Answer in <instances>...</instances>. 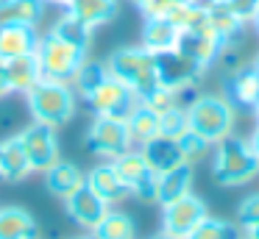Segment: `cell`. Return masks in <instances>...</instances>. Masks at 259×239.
<instances>
[{"instance_id":"6da1fadb","label":"cell","mask_w":259,"mask_h":239,"mask_svg":"<svg viewBox=\"0 0 259 239\" xmlns=\"http://www.w3.org/2000/svg\"><path fill=\"white\" fill-rule=\"evenodd\" d=\"M212 175L220 186H242L259 175V156L245 136L229 133L212 145Z\"/></svg>"},{"instance_id":"7a4b0ae2","label":"cell","mask_w":259,"mask_h":239,"mask_svg":"<svg viewBox=\"0 0 259 239\" xmlns=\"http://www.w3.org/2000/svg\"><path fill=\"white\" fill-rule=\"evenodd\" d=\"M184 109H187L190 131H195L198 136H203L209 145H218L220 139L234 133L237 106L231 103L226 94H218V92L195 94Z\"/></svg>"},{"instance_id":"3957f363","label":"cell","mask_w":259,"mask_h":239,"mask_svg":"<svg viewBox=\"0 0 259 239\" xmlns=\"http://www.w3.org/2000/svg\"><path fill=\"white\" fill-rule=\"evenodd\" d=\"M75 100L70 81H56V78H39L34 86L25 92V103L34 117V122L51 128H62L75 117Z\"/></svg>"},{"instance_id":"277c9868","label":"cell","mask_w":259,"mask_h":239,"mask_svg":"<svg viewBox=\"0 0 259 239\" xmlns=\"http://www.w3.org/2000/svg\"><path fill=\"white\" fill-rule=\"evenodd\" d=\"M103 64H106V72L114 81H120L125 89H131L140 100L151 89H156V83H159L156 56L148 47H142V44H125V47L112 50Z\"/></svg>"},{"instance_id":"5b68a950","label":"cell","mask_w":259,"mask_h":239,"mask_svg":"<svg viewBox=\"0 0 259 239\" xmlns=\"http://www.w3.org/2000/svg\"><path fill=\"white\" fill-rule=\"evenodd\" d=\"M36 61H39L42 78H56V81H70L81 64L87 61V47L70 44L64 39L53 36L51 31L39 36L36 44Z\"/></svg>"},{"instance_id":"8992f818","label":"cell","mask_w":259,"mask_h":239,"mask_svg":"<svg viewBox=\"0 0 259 239\" xmlns=\"http://www.w3.org/2000/svg\"><path fill=\"white\" fill-rule=\"evenodd\" d=\"M112 164L117 175L123 178V183L128 186L131 198L142 200V203H156V172L148 167L140 148H128L117 159H112Z\"/></svg>"},{"instance_id":"52a82bcc","label":"cell","mask_w":259,"mask_h":239,"mask_svg":"<svg viewBox=\"0 0 259 239\" xmlns=\"http://www.w3.org/2000/svg\"><path fill=\"white\" fill-rule=\"evenodd\" d=\"M87 145L103 161H112L120 153H125L128 148H134L125 120H120V117H101V114H95V120L87 128Z\"/></svg>"},{"instance_id":"ba28073f","label":"cell","mask_w":259,"mask_h":239,"mask_svg":"<svg viewBox=\"0 0 259 239\" xmlns=\"http://www.w3.org/2000/svg\"><path fill=\"white\" fill-rule=\"evenodd\" d=\"M20 142L25 148V156L31 161L34 172H45L62 159V148H59L56 128L42 125V122H31L20 131Z\"/></svg>"},{"instance_id":"9c48e42d","label":"cell","mask_w":259,"mask_h":239,"mask_svg":"<svg viewBox=\"0 0 259 239\" xmlns=\"http://www.w3.org/2000/svg\"><path fill=\"white\" fill-rule=\"evenodd\" d=\"M156 56V78L162 86H170L176 92H192L198 81L203 75V67L195 64L190 56H184L181 50H164V53H153Z\"/></svg>"},{"instance_id":"30bf717a","label":"cell","mask_w":259,"mask_h":239,"mask_svg":"<svg viewBox=\"0 0 259 239\" xmlns=\"http://www.w3.org/2000/svg\"><path fill=\"white\" fill-rule=\"evenodd\" d=\"M87 103H90L92 114H101V117H120V120H125V117L134 111V106L140 103V98H137L131 89H125L120 81H114L112 75H106L101 83H98L95 89H92L90 94H87Z\"/></svg>"},{"instance_id":"8fae6325","label":"cell","mask_w":259,"mask_h":239,"mask_svg":"<svg viewBox=\"0 0 259 239\" xmlns=\"http://www.w3.org/2000/svg\"><path fill=\"white\" fill-rule=\"evenodd\" d=\"M209 214L206 203H203L198 195H184V198L173 200V203H164L162 206V228L176 236H190V231Z\"/></svg>"},{"instance_id":"7c38bea8","label":"cell","mask_w":259,"mask_h":239,"mask_svg":"<svg viewBox=\"0 0 259 239\" xmlns=\"http://www.w3.org/2000/svg\"><path fill=\"white\" fill-rule=\"evenodd\" d=\"M220 47H223V39L209 28V22H201V25H195V28L179 31V44H176V50L190 56V59L195 61V64H201L203 70L218 61Z\"/></svg>"},{"instance_id":"4fadbf2b","label":"cell","mask_w":259,"mask_h":239,"mask_svg":"<svg viewBox=\"0 0 259 239\" xmlns=\"http://www.w3.org/2000/svg\"><path fill=\"white\" fill-rule=\"evenodd\" d=\"M64 209H67V217L75 222V225H81L84 231H92V228L103 220V214H106L112 206H109L106 200L95 192V189H90L84 183V186L75 189V192L64 200Z\"/></svg>"},{"instance_id":"5bb4252c","label":"cell","mask_w":259,"mask_h":239,"mask_svg":"<svg viewBox=\"0 0 259 239\" xmlns=\"http://www.w3.org/2000/svg\"><path fill=\"white\" fill-rule=\"evenodd\" d=\"M39 31L25 22H0V61L36 53Z\"/></svg>"},{"instance_id":"9a60e30c","label":"cell","mask_w":259,"mask_h":239,"mask_svg":"<svg viewBox=\"0 0 259 239\" xmlns=\"http://www.w3.org/2000/svg\"><path fill=\"white\" fill-rule=\"evenodd\" d=\"M87 186L95 189L109 206H117V203H123V200L131 198L128 186H125L123 178L117 175L112 161H101V164L92 167V170L87 172Z\"/></svg>"},{"instance_id":"2e32d148","label":"cell","mask_w":259,"mask_h":239,"mask_svg":"<svg viewBox=\"0 0 259 239\" xmlns=\"http://www.w3.org/2000/svg\"><path fill=\"white\" fill-rule=\"evenodd\" d=\"M140 150H142V156H145L148 167H151L156 175H162V172H167V170H176V167L187 164L184 153H181L179 139L162 136V133H159V136H153L151 142H145Z\"/></svg>"},{"instance_id":"e0dca14e","label":"cell","mask_w":259,"mask_h":239,"mask_svg":"<svg viewBox=\"0 0 259 239\" xmlns=\"http://www.w3.org/2000/svg\"><path fill=\"white\" fill-rule=\"evenodd\" d=\"M42 175H45V189L59 200H67L75 189H81L87 183V172L81 170L78 164L64 161V159H59L56 164H53L51 170H45Z\"/></svg>"},{"instance_id":"ac0fdd59","label":"cell","mask_w":259,"mask_h":239,"mask_svg":"<svg viewBox=\"0 0 259 239\" xmlns=\"http://www.w3.org/2000/svg\"><path fill=\"white\" fill-rule=\"evenodd\" d=\"M31 161L25 156V148L20 142V133L3 139L0 142V181H9V183H17L25 181L31 175Z\"/></svg>"},{"instance_id":"d6986e66","label":"cell","mask_w":259,"mask_h":239,"mask_svg":"<svg viewBox=\"0 0 259 239\" xmlns=\"http://www.w3.org/2000/svg\"><path fill=\"white\" fill-rule=\"evenodd\" d=\"M140 44H142V47H148L151 53L173 50L176 44H179V28H176L170 20H164V17H145Z\"/></svg>"},{"instance_id":"ffe728a7","label":"cell","mask_w":259,"mask_h":239,"mask_svg":"<svg viewBox=\"0 0 259 239\" xmlns=\"http://www.w3.org/2000/svg\"><path fill=\"white\" fill-rule=\"evenodd\" d=\"M226 98L234 106H245V109H253L259 103V72L253 70V64H245L237 72H231Z\"/></svg>"},{"instance_id":"44dd1931","label":"cell","mask_w":259,"mask_h":239,"mask_svg":"<svg viewBox=\"0 0 259 239\" xmlns=\"http://www.w3.org/2000/svg\"><path fill=\"white\" fill-rule=\"evenodd\" d=\"M203 11H206L209 28H212L223 42H234V39L240 36V31L245 28V22L231 11V6L226 3V0H206Z\"/></svg>"},{"instance_id":"7402d4cb","label":"cell","mask_w":259,"mask_h":239,"mask_svg":"<svg viewBox=\"0 0 259 239\" xmlns=\"http://www.w3.org/2000/svg\"><path fill=\"white\" fill-rule=\"evenodd\" d=\"M192 192V164H181L176 170H167L156 175V203H173Z\"/></svg>"},{"instance_id":"603a6c76","label":"cell","mask_w":259,"mask_h":239,"mask_svg":"<svg viewBox=\"0 0 259 239\" xmlns=\"http://www.w3.org/2000/svg\"><path fill=\"white\" fill-rule=\"evenodd\" d=\"M3 67H6V81H9L12 94H25L42 78L39 61H36L34 53H31V56H17V59H9V61H3Z\"/></svg>"},{"instance_id":"cb8c5ba5","label":"cell","mask_w":259,"mask_h":239,"mask_svg":"<svg viewBox=\"0 0 259 239\" xmlns=\"http://www.w3.org/2000/svg\"><path fill=\"white\" fill-rule=\"evenodd\" d=\"M34 231H39V225L28 209H23V206L0 209V239H25Z\"/></svg>"},{"instance_id":"d4e9b609","label":"cell","mask_w":259,"mask_h":239,"mask_svg":"<svg viewBox=\"0 0 259 239\" xmlns=\"http://www.w3.org/2000/svg\"><path fill=\"white\" fill-rule=\"evenodd\" d=\"M125 125H128V136L134 148H142L145 142H151L153 136H159V114H153L148 106L137 103L134 111L125 117Z\"/></svg>"},{"instance_id":"484cf974","label":"cell","mask_w":259,"mask_h":239,"mask_svg":"<svg viewBox=\"0 0 259 239\" xmlns=\"http://www.w3.org/2000/svg\"><path fill=\"white\" fill-rule=\"evenodd\" d=\"M95 239H137V222L131 220V214L120 209H109L103 214V220L92 228Z\"/></svg>"},{"instance_id":"4316f807","label":"cell","mask_w":259,"mask_h":239,"mask_svg":"<svg viewBox=\"0 0 259 239\" xmlns=\"http://www.w3.org/2000/svg\"><path fill=\"white\" fill-rule=\"evenodd\" d=\"M67 11L75 14L81 22H87L90 28H98L106 25L117 14V0H70Z\"/></svg>"},{"instance_id":"83f0119b","label":"cell","mask_w":259,"mask_h":239,"mask_svg":"<svg viewBox=\"0 0 259 239\" xmlns=\"http://www.w3.org/2000/svg\"><path fill=\"white\" fill-rule=\"evenodd\" d=\"M92 31H95V28H90L87 22H81L78 17L70 14V11H64L51 28L53 36L64 39V42H70V44H78V47H87V50H90V42H92Z\"/></svg>"},{"instance_id":"f1b7e54d","label":"cell","mask_w":259,"mask_h":239,"mask_svg":"<svg viewBox=\"0 0 259 239\" xmlns=\"http://www.w3.org/2000/svg\"><path fill=\"white\" fill-rule=\"evenodd\" d=\"M45 14V0H9L0 9V22H25L36 25Z\"/></svg>"},{"instance_id":"f546056e","label":"cell","mask_w":259,"mask_h":239,"mask_svg":"<svg viewBox=\"0 0 259 239\" xmlns=\"http://www.w3.org/2000/svg\"><path fill=\"white\" fill-rule=\"evenodd\" d=\"M187 239H242V228L237 225V222H229V220H220V217L206 214L190 231Z\"/></svg>"},{"instance_id":"4dcf8cb0","label":"cell","mask_w":259,"mask_h":239,"mask_svg":"<svg viewBox=\"0 0 259 239\" xmlns=\"http://www.w3.org/2000/svg\"><path fill=\"white\" fill-rule=\"evenodd\" d=\"M106 75L109 72H106V64H103V61H90L87 59L84 64L75 70V75L70 78V86H73V92L78 94V98H87Z\"/></svg>"},{"instance_id":"1f68e13d","label":"cell","mask_w":259,"mask_h":239,"mask_svg":"<svg viewBox=\"0 0 259 239\" xmlns=\"http://www.w3.org/2000/svg\"><path fill=\"white\" fill-rule=\"evenodd\" d=\"M181 94H187V92H176V89H170V86H162V83H156V89H151V92L145 94V98L140 100L142 106H148V109L153 111V114H167V111H173V109H179V106H184L181 103Z\"/></svg>"},{"instance_id":"d6a6232c","label":"cell","mask_w":259,"mask_h":239,"mask_svg":"<svg viewBox=\"0 0 259 239\" xmlns=\"http://www.w3.org/2000/svg\"><path fill=\"white\" fill-rule=\"evenodd\" d=\"M190 131V122H187V109L179 106V109L167 111V114L159 117V133L170 139H181L184 133Z\"/></svg>"},{"instance_id":"836d02e7","label":"cell","mask_w":259,"mask_h":239,"mask_svg":"<svg viewBox=\"0 0 259 239\" xmlns=\"http://www.w3.org/2000/svg\"><path fill=\"white\" fill-rule=\"evenodd\" d=\"M179 145H181V153H184L187 164H192V167H195L206 153H212V145H209L203 136H198L195 131H187L184 136L179 139Z\"/></svg>"},{"instance_id":"e575fe53","label":"cell","mask_w":259,"mask_h":239,"mask_svg":"<svg viewBox=\"0 0 259 239\" xmlns=\"http://www.w3.org/2000/svg\"><path fill=\"white\" fill-rule=\"evenodd\" d=\"M259 222V192L248 195V198L240 200L237 206V225L248 228V225H256Z\"/></svg>"},{"instance_id":"d590c367","label":"cell","mask_w":259,"mask_h":239,"mask_svg":"<svg viewBox=\"0 0 259 239\" xmlns=\"http://www.w3.org/2000/svg\"><path fill=\"white\" fill-rule=\"evenodd\" d=\"M145 17H164L173 0H131Z\"/></svg>"},{"instance_id":"8d00e7d4","label":"cell","mask_w":259,"mask_h":239,"mask_svg":"<svg viewBox=\"0 0 259 239\" xmlns=\"http://www.w3.org/2000/svg\"><path fill=\"white\" fill-rule=\"evenodd\" d=\"M226 3L231 6V11H234L242 22H251L253 14H256V9H259V0H226Z\"/></svg>"},{"instance_id":"74e56055","label":"cell","mask_w":259,"mask_h":239,"mask_svg":"<svg viewBox=\"0 0 259 239\" xmlns=\"http://www.w3.org/2000/svg\"><path fill=\"white\" fill-rule=\"evenodd\" d=\"M9 94H12V89H9V81H6V67L0 61V98H9Z\"/></svg>"},{"instance_id":"f35d334b","label":"cell","mask_w":259,"mask_h":239,"mask_svg":"<svg viewBox=\"0 0 259 239\" xmlns=\"http://www.w3.org/2000/svg\"><path fill=\"white\" fill-rule=\"evenodd\" d=\"M242 239H259V222H256V225L242 228Z\"/></svg>"},{"instance_id":"ab89813d","label":"cell","mask_w":259,"mask_h":239,"mask_svg":"<svg viewBox=\"0 0 259 239\" xmlns=\"http://www.w3.org/2000/svg\"><path fill=\"white\" fill-rule=\"evenodd\" d=\"M248 142H251L253 153L259 156V122H256V128H253V131H251V136H248Z\"/></svg>"},{"instance_id":"60d3db41","label":"cell","mask_w":259,"mask_h":239,"mask_svg":"<svg viewBox=\"0 0 259 239\" xmlns=\"http://www.w3.org/2000/svg\"><path fill=\"white\" fill-rule=\"evenodd\" d=\"M151 239H184V236H176V233H170V231H164V228H162V231H159L156 236H151Z\"/></svg>"},{"instance_id":"b9f144b4","label":"cell","mask_w":259,"mask_h":239,"mask_svg":"<svg viewBox=\"0 0 259 239\" xmlns=\"http://www.w3.org/2000/svg\"><path fill=\"white\" fill-rule=\"evenodd\" d=\"M45 3H56V6H64V9H67L70 0H45Z\"/></svg>"},{"instance_id":"7bdbcfd3","label":"cell","mask_w":259,"mask_h":239,"mask_svg":"<svg viewBox=\"0 0 259 239\" xmlns=\"http://www.w3.org/2000/svg\"><path fill=\"white\" fill-rule=\"evenodd\" d=\"M251 22H253V28H256V33H259V9H256V14H253Z\"/></svg>"},{"instance_id":"ee69618b","label":"cell","mask_w":259,"mask_h":239,"mask_svg":"<svg viewBox=\"0 0 259 239\" xmlns=\"http://www.w3.org/2000/svg\"><path fill=\"white\" fill-rule=\"evenodd\" d=\"M179 3H198V6H206V0H179Z\"/></svg>"},{"instance_id":"f6af8a7d","label":"cell","mask_w":259,"mask_h":239,"mask_svg":"<svg viewBox=\"0 0 259 239\" xmlns=\"http://www.w3.org/2000/svg\"><path fill=\"white\" fill-rule=\"evenodd\" d=\"M251 64H253V70H256V72H259V53H256V56H253V61H251Z\"/></svg>"},{"instance_id":"bcb514c9","label":"cell","mask_w":259,"mask_h":239,"mask_svg":"<svg viewBox=\"0 0 259 239\" xmlns=\"http://www.w3.org/2000/svg\"><path fill=\"white\" fill-rule=\"evenodd\" d=\"M253 114H256V122H259V103L253 106Z\"/></svg>"},{"instance_id":"7dc6e473","label":"cell","mask_w":259,"mask_h":239,"mask_svg":"<svg viewBox=\"0 0 259 239\" xmlns=\"http://www.w3.org/2000/svg\"><path fill=\"white\" fill-rule=\"evenodd\" d=\"M75 239H95L92 233H84V236H75Z\"/></svg>"},{"instance_id":"c3c4849f","label":"cell","mask_w":259,"mask_h":239,"mask_svg":"<svg viewBox=\"0 0 259 239\" xmlns=\"http://www.w3.org/2000/svg\"><path fill=\"white\" fill-rule=\"evenodd\" d=\"M9 3V0H0V9H3V6H6Z\"/></svg>"}]
</instances>
